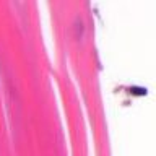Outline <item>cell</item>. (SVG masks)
I'll return each instance as SVG.
<instances>
[]
</instances>
